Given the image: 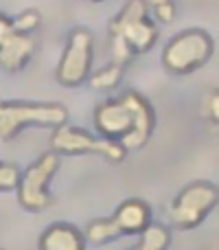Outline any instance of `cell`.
I'll use <instances>...</instances> for the list:
<instances>
[{"label":"cell","mask_w":219,"mask_h":250,"mask_svg":"<svg viewBox=\"0 0 219 250\" xmlns=\"http://www.w3.org/2000/svg\"><path fill=\"white\" fill-rule=\"evenodd\" d=\"M92 121L99 136L119 141L129 151L147 145L156 127V112L145 97L129 90L97 105Z\"/></svg>","instance_id":"obj_1"},{"label":"cell","mask_w":219,"mask_h":250,"mask_svg":"<svg viewBox=\"0 0 219 250\" xmlns=\"http://www.w3.org/2000/svg\"><path fill=\"white\" fill-rule=\"evenodd\" d=\"M158 40V26L147 13L145 0H129L110 22V48L114 62L127 66L138 53H147Z\"/></svg>","instance_id":"obj_2"},{"label":"cell","mask_w":219,"mask_h":250,"mask_svg":"<svg viewBox=\"0 0 219 250\" xmlns=\"http://www.w3.org/2000/svg\"><path fill=\"white\" fill-rule=\"evenodd\" d=\"M68 121L66 105L55 101H0V138L11 141L29 125L57 127Z\"/></svg>","instance_id":"obj_3"},{"label":"cell","mask_w":219,"mask_h":250,"mask_svg":"<svg viewBox=\"0 0 219 250\" xmlns=\"http://www.w3.org/2000/svg\"><path fill=\"white\" fill-rule=\"evenodd\" d=\"M215 44L204 29H186L173 35L162 51V66L171 75H191L213 57Z\"/></svg>","instance_id":"obj_4"},{"label":"cell","mask_w":219,"mask_h":250,"mask_svg":"<svg viewBox=\"0 0 219 250\" xmlns=\"http://www.w3.org/2000/svg\"><path fill=\"white\" fill-rule=\"evenodd\" d=\"M219 202L217 185L208 180H195L186 185L180 193L173 198L169 207V220L176 229L191 230L199 226Z\"/></svg>","instance_id":"obj_5"},{"label":"cell","mask_w":219,"mask_h":250,"mask_svg":"<svg viewBox=\"0 0 219 250\" xmlns=\"http://www.w3.org/2000/svg\"><path fill=\"white\" fill-rule=\"evenodd\" d=\"M51 149L57 154L66 156H79V154H99L108 163L119 165L125 160L127 149L119 141H112L105 136H92L90 132L75 125L61 123L51 134Z\"/></svg>","instance_id":"obj_6"},{"label":"cell","mask_w":219,"mask_h":250,"mask_svg":"<svg viewBox=\"0 0 219 250\" xmlns=\"http://www.w3.org/2000/svg\"><path fill=\"white\" fill-rule=\"evenodd\" d=\"M57 171H60V154L57 151H46L35 163H31L24 169V173H20L16 189L18 202L24 211L40 213L51 207L53 198L48 193V185H51L53 176Z\"/></svg>","instance_id":"obj_7"},{"label":"cell","mask_w":219,"mask_h":250,"mask_svg":"<svg viewBox=\"0 0 219 250\" xmlns=\"http://www.w3.org/2000/svg\"><path fill=\"white\" fill-rule=\"evenodd\" d=\"M92 60H95V40H92V33L88 29H83V26L73 29L55 70L57 82L66 88L81 86L90 77Z\"/></svg>","instance_id":"obj_8"},{"label":"cell","mask_w":219,"mask_h":250,"mask_svg":"<svg viewBox=\"0 0 219 250\" xmlns=\"http://www.w3.org/2000/svg\"><path fill=\"white\" fill-rule=\"evenodd\" d=\"M33 53L35 40L31 38V33H22V31L13 29L0 42V68H4L7 73H20L31 62Z\"/></svg>","instance_id":"obj_9"},{"label":"cell","mask_w":219,"mask_h":250,"mask_svg":"<svg viewBox=\"0 0 219 250\" xmlns=\"http://www.w3.org/2000/svg\"><path fill=\"white\" fill-rule=\"evenodd\" d=\"M114 224L119 226L120 235H138L151 222V208L145 200H125L112 215Z\"/></svg>","instance_id":"obj_10"},{"label":"cell","mask_w":219,"mask_h":250,"mask_svg":"<svg viewBox=\"0 0 219 250\" xmlns=\"http://www.w3.org/2000/svg\"><path fill=\"white\" fill-rule=\"evenodd\" d=\"M40 248L42 250H83L86 248V239L83 233H79L73 224H53L44 230L40 237Z\"/></svg>","instance_id":"obj_11"},{"label":"cell","mask_w":219,"mask_h":250,"mask_svg":"<svg viewBox=\"0 0 219 250\" xmlns=\"http://www.w3.org/2000/svg\"><path fill=\"white\" fill-rule=\"evenodd\" d=\"M171 244V233L164 224L158 222H149L145 229L138 233L136 250H164Z\"/></svg>","instance_id":"obj_12"},{"label":"cell","mask_w":219,"mask_h":250,"mask_svg":"<svg viewBox=\"0 0 219 250\" xmlns=\"http://www.w3.org/2000/svg\"><path fill=\"white\" fill-rule=\"evenodd\" d=\"M116 237H120L119 226L114 224L112 217H99V220H92L88 224L86 233H83V239H86V246L92 244V246H101V244L114 242Z\"/></svg>","instance_id":"obj_13"},{"label":"cell","mask_w":219,"mask_h":250,"mask_svg":"<svg viewBox=\"0 0 219 250\" xmlns=\"http://www.w3.org/2000/svg\"><path fill=\"white\" fill-rule=\"evenodd\" d=\"M123 64H119V62H112L110 66H105V68L97 70V73H92L90 77V86L95 88V90L99 92H112L116 86H119L120 77H123Z\"/></svg>","instance_id":"obj_14"},{"label":"cell","mask_w":219,"mask_h":250,"mask_svg":"<svg viewBox=\"0 0 219 250\" xmlns=\"http://www.w3.org/2000/svg\"><path fill=\"white\" fill-rule=\"evenodd\" d=\"M147 9H151L154 18L162 24H171L176 20V2L173 0H147Z\"/></svg>","instance_id":"obj_15"},{"label":"cell","mask_w":219,"mask_h":250,"mask_svg":"<svg viewBox=\"0 0 219 250\" xmlns=\"http://www.w3.org/2000/svg\"><path fill=\"white\" fill-rule=\"evenodd\" d=\"M11 22H13V29L16 31L33 33V31L40 26V22H42V16H40V11H35V9H26V11L18 13L16 20H11Z\"/></svg>","instance_id":"obj_16"},{"label":"cell","mask_w":219,"mask_h":250,"mask_svg":"<svg viewBox=\"0 0 219 250\" xmlns=\"http://www.w3.org/2000/svg\"><path fill=\"white\" fill-rule=\"evenodd\" d=\"M20 180V169L13 163H2L0 160V191H11L18 187Z\"/></svg>","instance_id":"obj_17"},{"label":"cell","mask_w":219,"mask_h":250,"mask_svg":"<svg viewBox=\"0 0 219 250\" xmlns=\"http://www.w3.org/2000/svg\"><path fill=\"white\" fill-rule=\"evenodd\" d=\"M208 119H211V123L217 127V123H219V92L217 90H213L211 92V97H208Z\"/></svg>","instance_id":"obj_18"},{"label":"cell","mask_w":219,"mask_h":250,"mask_svg":"<svg viewBox=\"0 0 219 250\" xmlns=\"http://www.w3.org/2000/svg\"><path fill=\"white\" fill-rule=\"evenodd\" d=\"M13 31V22L9 20L4 13H0V42L4 40V35H9Z\"/></svg>","instance_id":"obj_19"},{"label":"cell","mask_w":219,"mask_h":250,"mask_svg":"<svg viewBox=\"0 0 219 250\" xmlns=\"http://www.w3.org/2000/svg\"><path fill=\"white\" fill-rule=\"evenodd\" d=\"M90 2H103V0H90Z\"/></svg>","instance_id":"obj_20"}]
</instances>
